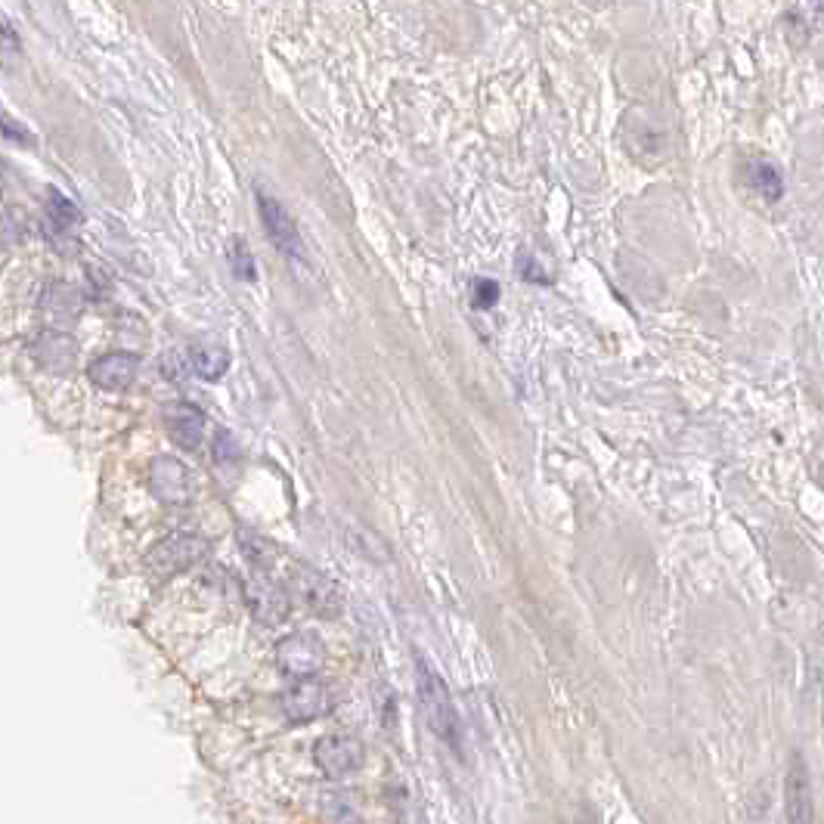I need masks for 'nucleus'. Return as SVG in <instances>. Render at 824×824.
Returning <instances> with one entry per match:
<instances>
[{
    "label": "nucleus",
    "instance_id": "b1692460",
    "mask_svg": "<svg viewBox=\"0 0 824 824\" xmlns=\"http://www.w3.org/2000/svg\"><path fill=\"white\" fill-rule=\"evenodd\" d=\"M0 202H4V174H0Z\"/></svg>",
    "mask_w": 824,
    "mask_h": 824
},
{
    "label": "nucleus",
    "instance_id": "412c9836",
    "mask_svg": "<svg viewBox=\"0 0 824 824\" xmlns=\"http://www.w3.org/2000/svg\"><path fill=\"white\" fill-rule=\"evenodd\" d=\"M214 456H217V462H233V459L239 456V447H236L233 434H227V431H220V434H217Z\"/></svg>",
    "mask_w": 824,
    "mask_h": 824
},
{
    "label": "nucleus",
    "instance_id": "0eeeda50",
    "mask_svg": "<svg viewBox=\"0 0 824 824\" xmlns=\"http://www.w3.org/2000/svg\"><path fill=\"white\" fill-rule=\"evenodd\" d=\"M245 601H248L251 614L267 626L289 617V595H285V589L279 583H273L264 570H258V574L245 583Z\"/></svg>",
    "mask_w": 824,
    "mask_h": 824
},
{
    "label": "nucleus",
    "instance_id": "5701e85b",
    "mask_svg": "<svg viewBox=\"0 0 824 824\" xmlns=\"http://www.w3.org/2000/svg\"><path fill=\"white\" fill-rule=\"evenodd\" d=\"M0 134L10 137V140H19V143H31V134L25 128H19V124L13 118H7L4 112H0Z\"/></svg>",
    "mask_w": 824,
    "mask_h": 824
},
{
    "label": "nucleus",
    "instance_id": "a211bd4d",
    "mask_svg": "<svg viewBox=\"0 0 824 824\" xmlns=\"http://www.w3.org/2000/svg\"><path fill=\"white\" fill-rule=\"evenodd\" d=\"M230 261H233V273L245 282H255L258 273H255V261H251V251L242 245V239L230 242Z\"/></svg>",
    "mask_w": 824,
    "mask_h": 824
},
{
    "label": "nucleus",
    "instance_id": "9b49d317",
    "mask_svg": "<svg viewBox=\"0 0 824 824\" xmlns=\"http://www.w3.org/2000/svg\"><path fill=\"white\" fill-rule=\"evenodd\" d=\"M81 307H84V298H81V292L75 289V285H69V282L47 285V292L41 298V310L47 316V323L56 326V332H62L66 326L78 323Z\"/></svg>",
    "mask_w": 824,
    "mask_h": 824
},
{
    "label": "nucleus",
    "instance_id": "f257e3e1",
    "mask_svg": "<svg viewBox=\"0 0 824 824\" xmlns=\"http://www.w3.org/2000/svg\"><path fill=\"white\" fill-rule=\"evenodd\" d=\"M416 685H419V704H422L428 728L453 753H462L465 735H462V719L453 704V694L425 657L416 660Z\"/></svg>",
    "mask_w": 824,
    "mask_h": 824
},
{
    "label": "nucleus",
    "instance_id": "9d476101",
    "mask_svg": "<svg viewBox=\"0 0 824 824\" xmlns=\"http://www.w3.org/2000/svg\"><path fill=\"white\" fill-rule=\"evenodd\" d=\"M258 208H261L264 230L276 242V248L285 251V255H301V236H298V227H295V220L289 217V211H285L267 193H258Z\"/></svg>",
    "mask_w": 824,
    "mask_h": 824
},
{
    "label": "nucleus",
    "instance_id": "1a4fd4ad",
    "mask_svg": "<svg viewBox=\"0 0 824 824\" xmlns=\"http://www.w3.org/2000/svg\"><path fill=\"white\" fill-rule=\"evenodd\" d=\"M31 354H35L38 366L53 372V375H66L75 369V360H78V344L69 332H44L35 347H31Z\"/></svg>",
    "mask_w": 824,
    "mask_h": 824
},
{
    "label": "nucleus",
    "instance_id": "2eb2a0df",
    "mask_svg": "<svg viewBox=\"0 0 824 824\" xmlns=\"http://www.w3.org/2000/svg\"><path fill=\"white\" fill-rule=\"evenodd\" d=\"M193 369L199 378L205 382H217V378H224V372L230 369V354L227 347L220 344H199L193 351Z\"/></svg>",
    "mask_w": 824,
    "mask_h": 824
},
{
    "label": "nucleus",
    "instance_id": "4468645a",
    "mask_svg": "<svg viewBox=\"0 0 824 824\" xmlns=\"http://www.w3.org/2000/svg\"><path fill=\"white\" fill-rule=\"evenodd\" d=\"M168 431L183 450H196L205 434V416L193 403H177L168 412Z\"/></svg>",
    "mask_w": 824,
    "mask_h": 824
},
{
    "label": "nucleus",
    "instance_id": "aec40b11",
    "mask_svg": "<svg viewBox=\"0 0 824 824\" xmlns=\"http://www.w3.org/2000/svg\"><path fill=\"white\" fill-rule=\"evenodd\" d=\"M518 267H521V276H524L527 282H543V285H549V282H552V276H549V273H543V267H540V264H536L533 258H527V251H521Z\"/></svg>",
    "mask_w": 824,
    "mask_h": 824
},
{
    "label": "nucleus",
    "instance_id": "423d86ee",
    "mask_svg": "<svg viewBox=\"0 0 824 824\" xmlns=\"http://www.w3.org/2000/svg\"><path fill=\"white\" fill-rule=\"evenodd\" d=\"M205 540L202 536H189V533H177V536H168L165 543H158L149 555V567L155 574L162 577H171L177 570H186L189 564H196L202 555H205Z\"/></svg>",
    "mask_w": 824,
    "mask_h": 824
},
{
    "label": "nucleus",
    "instance_id": "dca6fc26",
    "mask_svg": "<svg viewBox=\"0 0 824 824\" xmlns=\"http://www.w3.org/2000/svg\"><path fill=\"white\" fill-rule=\"evenodd\" d=\"M750 186H753L763 199H769V202L781 199V193H784L781 171H778L772 162H766V158H756V162L750 165Z\"/></svg>",
    "mask_w": 824,
    "mask_h": 824
},
{
    "label": "nucleus",
    "instance_id": "6e6552de",
    "mask_svg": "<svg viewBox=\"0 0 824 824\" xmlns=\"http://www.w3.org/2000/svg\"><path fill=\"white\" fill-rule=\"evenodd\" d=\"M140 372V357L134 354H124V351H115V354H103L100 360H93L87 375L90 382L103 388V391H124L134 385V378Z\"/></svg>",
    "mask_w": 824,
    "mask_h": 824
},
{
    "label": "nucleus",
    "instance_id": "6ab92c4d",
    "mask_svg": "<svg viewBox=\"0 0 824 824\" xmlns=\"http://www.w3.org/2000/svg\"><path fill=\"white\" fill-rule=\"evenodd\" d=\"M474 307H481V310H487V307H493L496 301H499V285L493 282V279H478L474 282Z\"/></svg>",
    "mask_w": 824,
    "mask_h": 824
},
{
    "label": "nucleus",
    "instance_id": "39448f33",
    "mask_svg": "<svg viewBox=\"0 0 824 824\" xmlns=\"http://www.w3.org/2000/svg\"><path fill=\"white\" fill-rule=\"evenodd\" d=\"M329 707H332V697L320 679H298L282 694V713L292 722H313V719L326 716Z\"/></svg>",
    "mask_w": 824,
    "mask_h": 824
},
{
    "label": "nucleus",
    "instance_id": "f03ea898",
    "mask_svg": "<svg viewBox=\"0 0 824 824\" xmlns=\"http://www.w3.org/2000/svg\"><path fill=\"white\" fill-rule=\"evenodd\" d=\"M276 663L285 676L298 679H316V673L323 670L326 663V648L320 642V636L313 632H292L285 636L276 648Z\"/></svg>",
    "mask_w": 824,
    "mask_h": 824
},
{
    "label": "nucleus",
    "instance_id": "f3484780",
    "mask_svg": "<svg viewBox=\"0 0 824 824\" xmlns=\"http://www.w3.org/2000/svg\"><path fill=\"white\" fill-rule=\"evenodd\" d=\"M47 220H50V227L56 233H72L81 224V211L62 193H50L47 196Z\"/></svg>",
    "mask_w": 824,
    "mask_h": 824
},
{
    "label": "nucleus",
    "instance_id": "7ed1b4c3",
    "mask_svg": "<svg viewBox=\"0 0 824 824\" xmlns=\"http://www.w3.org/2000/svg\"><path fill=\"white\" fill-rule=\"evenodd\" d=\"M313 763L329 778L351 775L363 766V744L351 735H326L313 747Z\"/></svg>",
    "mask_w": 824,
    "mask_h": 824
},
{
    "label": "nucleus",
    "instance_id": "ddd939ff",
    "mask_svg": "<svg viewBox=\"0 0 824 824\" xmlns=\"http://www.w3.org/2000/svg\"><path fill=\"white\" fill-rule=\"evenodd\" d=\"M784 803H787V824H815L812 787H809L806 766H800V763H794L787 772Z\"/></svg>",
    "mask_w": 824,
    "mask_h": 824
},
{
    "label": "nucleus",
    "instance_id": "4be33fe9",
    "mask_svg": "<svg viewBox=\"0 0 824 824\" xmlns=\"http://www.w3.org/2000/svg\"><path fill=\"white\" fill-rule=\"evenodd\" d=\"M0 53H13V56L19 53V35L7 22V16H0Z\"/></svg>",
    "mask_w": 824,
    "mask_h": 824
},
{
    "label": "nucleus",
    "instance_id": "f8f14e48",
    "mask_svg": "<svg viewBox=\"0 0 824 824\" xmlns=\"http://www.w3.org/2000/svg\"><path fill=\"white\" fill-rule=\"evenodd\" d=\"M295 586H298V592L304 595V601H307L310 611L326 614V617L338 614V608H341V595H338V589H335L326 577L316 574V570L298 567V570H295Z\"/></svg>",
    "mask_w": 824,
    "mask_h": 824
},
{
    "label": "nucleus",
    "instance_id": "20e7f679",
    "mask_svg": "<svg viewBox=\"0 0 824 824\" xmlns=\"http://www.w3.org/2000/svg\"><path fill=\"white\" fill-rule=\"evenodd\" d=\"M149 487L158 502L165 505H186L193 499V478L180 459L174 456H158L149 468Z\"/></svg>",
    "mask_w": 824,
    "mask_h": 824
}]
</instances>
